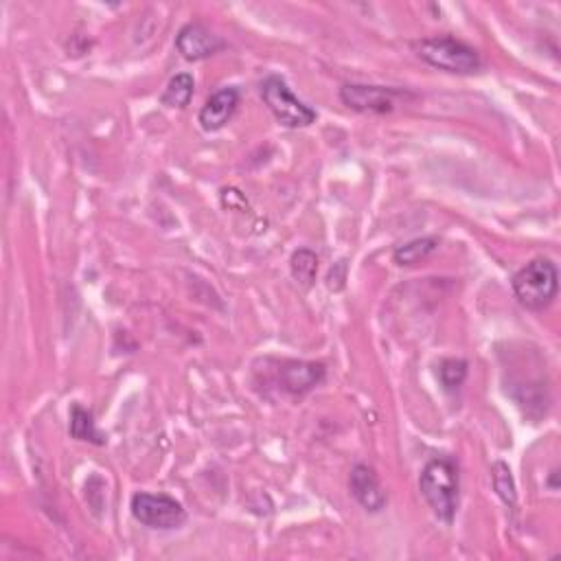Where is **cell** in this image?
<instances>
[{"label":"cell","mask_w":561,"mask_h":561,"mask_svg":"<svg viewBox=\"0 0 561 561\" xmlns=\"http://www.w3.org/2000/svg\"><path fill=\"white\" fill-rule=\"evenodd\" d=\"M71 434L77 441H88L93 445H106V434L99 432L97 423L93 419V412H88L79 404L71 410Z\"/></svg>","instance_id":"7c38bea8"},{"label":"cell","mask_w":561,"mask_h":561,"mask_svg":"<svg viewBox=\"0 0 561 561\" xmlns=\"http://www.w3.org/2000/svg\"><path fill=\"white\" fill-rule=\"evenodd\" d=\"M290 268H292V277L299 281L303 288H312L318 274V257L312 253V250L301 248L292 255Z\"/></svg>","instance_id":"5bb4252c"},{"label":"cell","mask_w":561,"mask_h":561,"mask_svg":"<svg viewBox=\"0 0 561 561\" xmlns=\"http://www.w3.org/2000/svg\"><path fill=\"white\" fill-rule=\"evenodd\" d=\"M439 250V239L437 237H419L412 239V242L395 248L393 259L397 266H417V263L426 261L432 253Z\"/></svg>","instance_id":"8fae6325"},{"label":"cell","mask_w":561,"mask_h":561,"mask_svg":"<svg viewBox=\"0 0 561 561\" xmlns=\"http://www.w3.org/2000/svg\"><path fill=\"white\" fill-rule=\"evenodd\" d=\"M491 480H494V489L496 494L502 498V502L509 507H515V500H518V494H515V483L511 476V469L505 463H494L491 467Z\"/></svg>","instance_id":"9a60e30c"},{"label":"cell","mask_w":561,"mask_h":561,"mask_svg":"<svg viewBox=\"0 0 561 561\" xmlns=\"http://www.w3.org/2000/svg\"><path fill=\"white\" fill-rule=\"evenodd\" d=\"M417 55L423 62L430 66L439 68L445 73L454 75H472L478 73L480 66V55L469 47V44L456 40L452 36H434L417 42Z\"/></svg>","instance_id":"3957f363"},{"label":"cell","mask_w":561,"mask_h":561,"mask_svg":"<svg viewBox=\"0 0 561 561\" xmlns=\"http://www.w3.org/2000/svg\"><path fill=\"white\" fill-rule=\"evenodd\" d=\"M325 380V364L320 362H279V382L285 393L303 397Z\"/></svg>","instance_id":"ba28073f"},{"label":"cell","mask_w":561,"mask_h":561,"mask_svg":"<svg viewBox=\"0 0 561 561\" xmlns=\"http://www.w3.org/2000/svg\"><path fill=\"white\" fill-rule=\"evenodd\" d=\"M467 377V362L465 360H443L439 366V380L443 384L445 391H459L461 384L465 382Z\"/></svg>","instance_id":"2e32d148"},{"label":"cell","mask_w":561,"mask_h":561,"mask_svg":"<svg viewBox=\"0 0 561 561\" xmlns=\"http://www.w3.org/2000/svg\"><path fill=\"white\" fill-rule=\"evenodd\" d=\"M548 483H551V487H553V489H557V469H555V472L551 474V478H548Z\"/></svg>","instance_id":"ac0fdd59"},{"label":"cell","mask_w":561,"mask_h":561,"mask_svg":"<svg viewBox=\"0 0 561 561\" xmlns=\"http://www.w3.org/2000/svg\"><path fill=\"white\" fill-rule=\"evenodd\" d=\"M419 489L437 518L452 522L459 511V465L450 456H439L423 467Z\"/></svg>","instance_id":"6da1fadb"},{"label":"cell","mask_w":561,"mask_h":561,"mask_svg":"<svg viewBox=\"0 0 561 561\" xmlns=\"http://www.w3.org/2000/svg\"><path fill=\"white\" fill-rule=\"evenodd\" d=\"M193 90H196V82H193V77L189 73H180L169 79V84L165 88L163 97H160V101H163V106H167V108H187L193 99Z\"/></svg>","instance_id":"4fadbf2b"},{"label":"cell","mask_w":561,"mask_h":561,"mask_svg":"<svg viewBox=\"0 0 561 561\" xmlns=\"http://www.w3.org/2000/svg\"><path fill=\"white\" fill-rule=\"evenodd\" d=\"M224 47L226 42L220 36H215L211 29H206L202 22H189L176 36V49L189 62L206 60V57L220 53Z\"/></svg>","instance_id":"52a82bcc"},{"label":"cell","mask_w":561,"mask_h":561,"mask_svg":"<svg viewBox=\"0 0 561 561\" xmlns=\"http://www.w3.org/2000/svg\"><path fill=\"white\" fill-rule=\"evenodd\" d=\"M349 489H351L353 498H356L366 511L377 513L386 507V502H388L386 491L380 483V478H377L375 469L369 465L360 463L351 469Z\"/></svg>","instance_id":"9c48e42d"},{"label":"cell","mask_w":561,"mask_h":561,"mask_svg":"<svg viewBox=\"0 0 561 561\" xmlns=\"http://www.w3.org/2000/svg\"><path fill=\"white\" fill-rule=\"evenodd\" d=\"M239 108V90L237 88H222L200 110V125L206 132H217L233 119V114Z\"/></svg>","instance_id":"30bf717a"},{"label":"cell","mask_w":561,"mask_h":561,"mask_svg":"<svg viewBox=\"0 0 561 561\" xmlns=\"http://www.w3.org/2000/svg\"><path fill=\"white\" fill-rule=\"evenodd\" d=\"M515 299L531 312H542L551 307L559 294V272L557 266L546 257H537L515 272L511 281Z\"/></svg>","instance_id":"7a4b0ae2"},{"label":"cell","mask_w":561,"mask_h":561,"mask_svg":"<svg viewBox=\"0 0 561 561\" xmlns=\"http://www.w3.org/2000/svg\"><path fill=\"white\" fill-rule=\"evenodd\" d=\"M412 99L406 90L386 88V86H364V84H349L340 88V101L347 108L362 112V114H386L393 112L399 99Z\"/></svg>","instance_id":"8992f818"},{"label":"cell","mask_w":561,"mask_h":561,"mask_svg":"<svg viewBox=\"0 0 561 561\" xmlns=\"http://www.w3.org/2000/svg\"><path fill=\"white\" fill-rule=\"evenodd\" d=\"M132 515L141 524L160 531L178 529L187 520L185 507L165 494H136L132 498Z\"/></svg>","instance_id":"5b68a950"},{"label":"cell","mask_w":561,"mask_h":561,"mask_svg":"<svg viewBox=\"0 0 561 561\" xmlns=\"http://www.w3.org/2000/svg\"><path fill=\"white\" fill-rule=\"evenodd\" d=\"M345 281H347V263L345 261H338V266L331 268L329 277H327V288L329 290H342L345 288Z\"/></svg>","instance_id":"e0dca14e"},{"label":"cell","mask_w":561,"mask_h":561,"mask_svg":"<svg viewBox=\"0 0 561 561\" xmlns=\"http://www.w3.org/2000/svg\"><path fill=\"white\" fill-rule=\"evenodd\" d=\"M261 99L274 114V119L285 125V128L299 130L316 121V112L309 108L305 101L296 97L290 86L285 84V79L279 75H270L263 79Z\"/></svg>","instance_id":"277c9868"}]
</instances>
